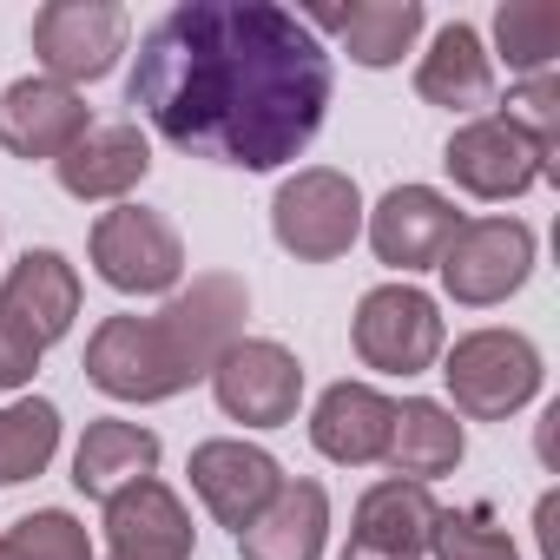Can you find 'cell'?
<instances>
[{"mask_svg":"<svg viewBox=\"0 0 560 560\" xmlns=\"http://www.w3.org/2000/svg\"><path fill=\"white\" fill-rule=\"evenodd\" d=\"M165 330L178 337V350L191 357L198 376L218 370V357L231 343H244V317H250V291H244V277L231 270H205L191 277V291H172V304L159 311Z\"/></svg>","mask_w":560,"mask_h":560,"instance_id":"5bb4252c","label":"cell"},{"mask_svg":"<svg viewBox=\"0 0 560 560\" xmlns=\"http://www.w3.org/2000/svg\"><path fill=\"white\" fill-rule=\"evenodd\" d=\"M324 540H330V494L317 481H284L250 527H237L244 560H324Z\"/></svg>","mask_w":560,"mask_h":560,"instance_id":"ffe728a7","label":"cell"},{"mask_svg":"<svg viewBox=\"0 0 560 560\" xmlns=\"http://www.w3.org/2000/svg\"><path fill=\"white\" fill-rule=\"evenodd\" d=\"M540 350L521 330H468L455 350H442V383L462 416L475 422H508L540 396Z\"/></svg>","mask_w":560,"mask_h":560,"instance_id":"3957f363","label":"cell"},{"mask_svg":"<svg viewBox=\"0 0 560 560\" xmlns=\"http://www.w3.org/2000/svg\"><path fill=\"white\" fill-rule=\"evenodd\" d=\"M350 343L363 357V370H383V376H422L442 363L448 350V330H442V311L429 291H416L409 277L402 284H376L363 291L357 317H350Z\"/></svg>","mask_w":560,"mask_h":560,"instance_id":"5b68a950","label":"cell"},{"mask_svg":"<svg viewBox=\"0 0 560 560\" xmlns=\"http://www.w3.org/2000/svg\"><path fill=\"white\" fill-rule=\"evenodd\" d=\"M126 100L191 159L277 172L324 126L330 54L277 0H185L139 40Z\"/></svg>","mask_w":560,"mask_h":560,"instance_id":"6da1fadb","label":"cell"},{"mask_svg":"<svg viewBox=\"0 0 560 560\" xmlns=\"http://www.w3.org/2000/svg\"><path fill=\"white\" fill-rule=\"evenodd\" d=\"M311 34H337V47L357 60V67H370V73H383V67H396L416 40H422V0H350V8H311V14H298Z\"/></svg>","mask_w":560,"mask_h":560,"instance_id":"e0dca14e","label":"cell"},{"mask_svg":"<svg viewBox=\"0 0 560 560\" xmlns=\"http://www.w3.org/2000/svg\"><path fill=\"white\" fill-rule=\"evenodd\" d=\"M343 560H402V553H370V547H343Z\"/></svg>","mask_w":560,"mask_h":560,"instance_id":"4dcf8cb0","label":"cell"},{"mask_svg":"<svg viewBox=\"0 0 560 560\" xmlns=\"http://www.w3.org/2000/svg\"><path fill=\"white\" fill-rule=\"evenodd\" d=\"M501 126H514L553 172H560V73H534V80H521L514 93H508V106L494 113Z\"/></svg>","mask_w":560,"mask_h":560,"instance_id":"f1b7e54d","label":"cell"},{"mask_svg":"<svg viewBox=\"0 0 560 560\" xmlns=\"http://www.w3.org/2000/svg\"><path fill=\"white\" fill-rule=\"evenodd\" d=\"M93 132V113L73 86L60 80H14L0 93V145L14 159H67Z\"/></svg>","mask_w":560,"mask_h":560,"instance_id":"4fadbf2b","label":"cell"},{"mask_svg":"<svg viewBox=\"0 0 560 560\" xmlns=\"http://www.w3.org/2000/svg\"><path fill=\"white\" fill-rule=\"evenodd\" d=\"M191 540H198L191 514L159 475H145L106 501V547H113L106 560H191Z\"/></svg>","mask_w":560,"mask_h":560,"instance_id":"9a60e30c","label":"cell"},{"mask_svg":"<svg viewBox=\"0 0 560 560\" xmlns=\"http://www.w3.org/2000/svg\"><path fill=\"white\" fill-rule=\"evenodd\" d=\"M416 93L442 113H481L494 100V54L481 47V34L468 21H448L429 40V54L416 67Z\"/></svg>","mask_w":560,"mask_h":560,"instance_id":"44dd1931","label":"cell"},{"mask_svg":"<svg viewBox=\"0 0 560 560\" xmlns=\"http://www.w3.org/2000/svg\"><path fill=\"white\" fill-rule=\"evenodd\" d=\"M435 560H521V547L508 540V527L488 508H442L435 534H429Z\"/></svg>","mask_w":560,"mask_h":560,"instance_id":"83f0119b","label":"cell"},{"mask_svg":"<svg viewBox=\"0 0 560 560\" xmlns=\"http://www.w3.org/2000/svg\"><path fill=\"white\" fill-rule=\"evenodd\" d=\"M145 172H152V139H145L139 126H93L67 159H54L60 191H67V198H80V205L126 198Z\"/></svg>","mask_w":560,"mask_h":560,"instance_id":"d6986e66","label":"cell"},{"mask_svg":"<svg viewBox=\"0 0 560 560\" xmlns=\"http://www.w3.org/2000/svg\"><path fill=\"white\" fill-rule=\"evenodd\" d=\"M442 165H448V178H455L468 198H488V205L521 198V191H534L540 178H553V165H547L514 126H501L494 113L455 126V139L442 145Z\"/></svg>","mask_w":560,"mask_h":560,"instance_id":"30bf717a","label":"cell"},{"mask_svg":"<svg viewBox=\"0 0 560 560\" xmlns=\"http://www.w3.org/2000/svg\"><path fill=\"white\" fill-rule=\"evenodd\" d=\"M93 270L119 298H165L185 277V237L172 231L165 211L145 205H113L93 224Z\"/></svg>","mask_w":560,"mask_h":560,"instance_id":"8992f818","label":"cell"},{"mask_svg":"<svg viewBox=\"0 0 560 560\" xmlns=\"http://www.w3.org/2000/svg\"><path fill=\"white\" fill-rule=\"evenodd\" d=\"M389 422H396V402L383 389H370V383H330L317 396V409H311V442L337 468H370L389 448Z\"/></svg>","mask_w":560,"mask_h":560,"instance_id":"ac0fdd59","label":"cell"},{"mask_svg":"<svg viewBox=\"0 0 560 560\" xmlns=\"http://www.w3.org/2000/svg\"><path fill=\"white\" fill-rule=\"evenodd\" d=\"M435 494L422 481H376L363 501H357V527H350V547H370V553H402V560H422L429 553V534H435Z\"/></svg>","mask_w":560,"mask_h":560,"instance_id":"603a6c76","label":"cell"},{"mask_svg":"<svg viewBox=\"0 0 560 560\" xmlns=\"http://www.w3.org/2000/svg\"><path fill=\"white\" fill-rule=\"evenodd\" d=\"M363 224H370V250L389 270L409 277V270H435L442 264L448 237L462 231V211L435 185H396V191H383L376 211H363Z\"/></svg>","mask_w":560,"mask_h":560,"instance_id":"8fae6325","label":"cell"},{"mask_svg":"<svg viewBox=\"0 0 560 560\" xmlns=\"http://www.w3.org/2000/svg\"><path fill=\"white\" fill-rule=\"evenodd\" d=\"M126 34H132V21L119 0H47L34 14V54H40L47 80L73 86V93L119 67Z\"/></svg>","mask_w":560,"mask_h":560,"instance_id":"ba28073f","label":"cell"},{"mask_svg":"<svg viewBox=\"0 0 560 560\" xmlns=\"http://www.w3.org/2000/svg\"><path fill=\"white\" fill-rule=\"evenodd\" d=\"M435 270H442V291L468 311L508 304L534 277V231L521 218H462Z\"/></svg>","mask_w":560,"mask_h":560,"instance_id":"52a82bcc","label":"cell"},{"mask_svg":"<svg viewBox=\"0 0 560 560\" xmlns=\"http://www.w3.org/2000/svg\"><path fill=\"white\" fill-rule=\"evenodd\" d=\"M0 560H93V540L67 508H34L0 534Z\"/></svg>","mask_w":560,"mask_h":560,"instance_id":"4316f807","label":"cell"},{"mask_svg":"<svg viewBox=\"0 0 560 560\" xmlns=\"http://www.w3.org/2000/svg\"><path fill=\"white\" fill-rule=\"evenodd\" d=\"M270 231L298 264H337L363 237V191L337 165H304L298 178L277 185L270 198Z\"/></svg>","mask_w":560,"mask_h":560,"instance_id":"277c9868","label":"cell"},{"mask_svg":"<svg viewBox=\"0 0 560 560\" xmlns=\"http://www.w3.org/2000/svg\"><path fill=\"white\" fill-rule=\"evenodd\" d=\"M80 317V270L60 250H27L0 284V324H14L34 350L60 343Z\"/></svg>","mask_w":560,"mask_h":560,"instance_id":"2e32d148","label":"cell"},{"mask_svg":"<svg viewBox=\"0 0 560 560\" xmlns=\"http://www.w3.org/2000/svg\"><path fill=\"white\" fill-rule=\"evenodd\" d=\"M185 475H191L198 501H205L231 534H237V527H250V521L270 508V494L284 488V468H277V455H270V448H257V442H237V435L198 442Z\"/></svg>","mask_w":560,"mask_h":560,"instance_id":"7c38bea8","label":"cell"},{"mask_svg":"<svg viewBox=\"0 0 560 560\" xmlns=\"http://www.w3.org/2000/svg\"><path fill=\"white\" fill-rule=\"evenodd\" d=\"M462 455H468V435H462L455 409H442V402H429V396L396 402L389 448H383V462H389L396 481H422V488H429L435 475H455Z\"/></svg>","mask_w":560,"mask_h":560,"instance_id":"7402d4cb","label":"cell"},{"mask_svg":"<svg viewBox=\"0 0 560 560\" xmlns=\"http://www.w3.org/2000/svg\"><path fill=\"white\" fill-rule=\"evenodd\" d=\"M40 370V350L14 330V324H0V389H27Z\"/></svg>","mask_w":560,"mask_h":560,"instance_id":"f546056e","label":"cell"},{"mask_svg":"<svg viewBox=\"0 0 560 560\" xmlns=\"http://www.w3.org/2000/svg\"><path fill=\"white\" fill-rule=\"evenodd\" d=\"M494 47L521 80L553 73V60H560V8L553 0H508L494 14Z\"/></svg>","mask_w":560,"mask_h":560,"instance_id":"484cf974","label":"cell"},{"mask_svg":"<svg viewBox=\"0 0 560 560\" xmlns=\"http://www.w3.org/2000/svg\"><path fill=\"white\" fill-rule=\"evenodd\" d=\"M205 383H211L218 409L244 429H284V422H298V402H304V363L270 337L231 343Z\"/></svg>","mask_w":560,"mask_h":560,"instance_id":"9c48e42d","label":"cell"},{"mask_svg":"<svg viewBox=\"0 0 560 560\" xmlns=\"http://www.w3.org/2000/svg\"><path fill=\"white\" fill-rule=\"evenodd\" d=\"M145 475H159V435L139 429V422L106 416V422H93V429L80 435V448H73V488L93 494V501H113L119 488H132V481H145Z\"/></svg>","mask_w":560,"mask_h":560,"instance_id":"cb8c5ba5","label":"cell"},{"mask_svg":"<svg viewBox=\"0 0 560 560\" xmlns=\"http://www.w3.org/2000/svg\"><path fill=\"white\" fill-rule=\"evenodd\" d=\"M86 383L113 402H172L205 376L191 370L165 317H106L86 343Z\"/></svg>","mask_w":560,"mask_h":560,"instance_id":"7a4b0ae2","label":"cell"},{"mask_svg":"<svg viewBox=\"0 0 560 560\" xmlns=\"http://www.w3.org/2000/svg\"><path fill=\"white\" fill-rule=\"evenodd\" d=\"M54 448H60V409L47 396L0 409V488H21V481L47 475Z\"/></svg>","mask_w":560,"mask_h":560,"instance_id":"d4e9b609","label":"cell"}]
</instances>
